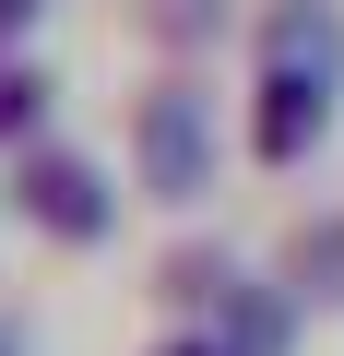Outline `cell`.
Listing matches in <instances>:
<instances>
[{
	"mask_svg": "<svg viewBox=\"0 0 344 356\" xmlns=\"http://www.w3.org/2000/svg\"><path fill=\"white\" fill-rule=\"evenodd\" d=\"M166 13H179V24H214V0H166Z\"/></svg>",
	"mask_w": 344,
	"mask_h": 356,
	"instance_id": "6",
	"label": "cell"
},
{
	"mask_svg": "<svg viewBox=\"0 0 344 356\" xmlns=\"http://www.w3.org/2000/svg\"><path fill=\"white\" fill-rule=\"evenodd\" d=\"M320 119H332V72H261V154H273V166L309 154Z\"/></svg>",
	"mask_w": 344,
	"mask_h": 356,
	"instance_id": "2",
	"label": "cell"
},
{
	"mask_svg": "<svg viewBox=\"0 0 344 356\" xmlns=\"http://www.w3.org/2000/svg\"><path fill=\"white\" fill-rule=\"evenodd\" d=\"M179 356H190V344H179Z\"/></svg>",
	"mask_w": 344,
	"mask_h": 356,
	"instance_id": "7",
	"label": "cell"
},
{
	"mask_svg": "<svg viewBox=\"0 0 344 356\" xmlns=\"http://www.w3.org/2000/svg\"><path fill=\"white\" fill-rule=\"evenodd\" d=\"M24 13H36V0H0V36H24Z\"/></svg>",
	"mask_w": 344,
	"mask_h": 356,
	"instance_id": "5",
	"label": "cell"
},
{
	"mask_svg": "<svg viewBox=\"0 0 344 356\" xmlns=\"http://www.w3.org/2000/svg\"><path fill=\"white\" fill-rule=\"evenodd\" d=\"M24 119H36V83H24V72H0V131H24Z\"/></svg>",
	"mask_w": 344,
	"mask_h": 356,
	"instance_id": "4",
	"label": "cell"
},
{
	"mask_svg": "<svg viewBox=\"0 0 344 356\" xmlns=\"http://www.w3.org/2000/svg\"><path fill=\"white\" fill-rule=\"evenodd\" d=\"M142 178L166 202H190L202 178H214V131H202V95H154L142 107Z\"/></svg>",
	"mask_w": 344,
	"mask_h": 356,
	"instance_id": "1",
	"label": "cell"
},
{
	"mask_svg": "<svg viewBox=\"0 0 344 356\" xmlns=\"http://www.w3.org/2000/svg\"><path fill=\"white\" fill-rule=\"evenodd\" d=\"M24 202H36V226H60V238H95V226H107V178H95V166H72V154H36Z\"/></svg>",
	"mask_w": 344,
	"mask_h": 356,
	"instance_id": "3",
	"label": "cell"
}]
</instances>
